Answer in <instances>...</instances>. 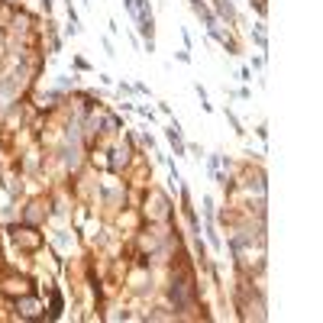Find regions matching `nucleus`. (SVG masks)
<instances>
[{"label":"nucleus","mask_w":323,"mask_h":323,"mask_svg":"<svg viewBox=\"0 0 323 323\" xmlns=\"http://www.w3.org/2000/svg\"><path fill=\"white\" fill-rule=\"evenodd\" d=\"M181 42H185V49H188V52H194V36H191L188 29H181Z\"/></svg>","instance_id":"cd10ccee"},{"label":"nucleus","mask_w":323,"mask_h":323,"mask_svg":"<svg viewBox=\"0 0 323 323\" xmlns=\"http://www.w3.org/2000/svg\"><path fill=\"white\" fill-rule=\"evenodd\" d=\"M165 139H168L171 155H175V159H185V155H188V139H185V133H181V123H178L175 116H171L168 126H165Z\"/></svg>","instance_id":"423d86ee"},{"label":"nucleus","mask_w":323,"mask_h":323,"mask_svg":"<svg viewBox=\"0 0 323 323\" xmlns=\"http://www.w3.org/2000/svg\"><path fill=\"white\" fill-rule=\"evenodd\" d=\"M194 94L200 97V107H204V113H214V104H210V97H207V87L200 84V81L194 84Z\"/></svg>","instance_id":"f8f14e48"},{"label":"nucleus","mask_w":323,"mask_h":323,"mask_svg":"<svg viewBox=\"0 0 323 323\" xmlns=\"http://www.w3.org/2000/svg\"><path fill=\"white\" fill-rule=\"evenodd\" d=\"M204 239H207V246L214 249V252H223V236H220V226L214 223V220H204Z\"/></svg>","instance_id":"6e6552de"},{"label":"nucleus","mask_w":323,"mask_h":323,"mask_svg":"<svg viewBox=\"0 0 323 323\" xmlns=\"http://www.w3.org/2000/svg\"><path fill=\"white\" fill-rule=\"evenodd\" d=\"M249 7L255 10V16H259L262 23L269 20V0H249Z\"/></svg>","instance_id":"2eb2a0df"},{"label":"nucleus","mask_w":323,"mask_h":323,"mask_svg":"<svg viewBox=\"0 0 323 323\" xmlns=\"http://www.w3.org/2000/svg\"><path fill=\"white\" fill-rule=\"evenodd\" d=\"M62 317H65V291L58 285H52L49 288V300L42 304V320L55 323V320H62Z\"/></svg>","instance_id":"39448f33"},{"label":"nucleus","mask_w":323,"mask_h":323,"mask_svg":"<svg viewBox=\"0 0 323 323\" xmlns=\"http://www.w3.org/2000/svg\"><path fill=\"white\" fill-rule=\"evenodd\" d=\"M255 136H259V142L265 146V142H269V123H259V126H255Z\"/></svg>","instance_id":"5701e85b"},{"label":"nucleus","mask_w":323,"mask_h":323,"mask_svg":"<svg viewBox=\"0 0 323 323\" xmlns=\"http://www.w3.org/2000/svg\"><path fill=\"white\" fill-rule=\"evenodd\" d=\"M116 97H120V100L133 97V84H130V81H116Z\"/></svg>","instance_id":"a211bd4d"},{"label":"nucleus","mask_w":323,"mask_h":323,"mask_svg":"<svg viewBox=\"0 0 323 323\" xmlns=\"http://www.w3.org/2000/svg\"><path fill=\"white\" fill-rule=\"evenodd\" d=\"M226 32H230V29H226L223 23H214V26H210V29H207V39H214V42H220V39H223Z\"/></svg>","instance_id":"f3484780"},{"label":"nucleus","mask_w":323,"mask_h":323,"mask_svg":"<svg viewBox=\"0 0 323 323\" xmlns=\"http://www.w3.org/2000/svg\"><path fill=\"white\" fill-rule=\"evenodd\" d=\"M65 36H68V39L81 36V23H65Z\"/></svg>","instance_id":"a878e982"},{"label":"nucleus","mask_w":323,"mask_h":323,"mask_svg":"<svg viewBox=\"0 0 323 323\" xmlns=\"http://www.w3.org/2000/svg\"><path fill=\"white\" fill-rule=\"evenodd\" d=\"M116 107L123 110V113H133V107H136V104H130V100H120V104H116Z\"/></svg>","instance_id":"72a5a7b5"},{"label":"nucleus","mask_w":323,"mask_h":323,"mask_svg":"<svg viewBox=\"0 0 323 323\" xmlns=\"http://www.w3.org/2000/svg\"><path fill=\"white\" fill-rule=\"evenodd\" d=\"M142 52H149V55L155 52V39H142Z\"/></svg>","instance_id":"7c9ffc66"},{"label":"nucleus","mask_w":323,"mask_h":323,"mask_svg":"<svg viewBox=\"0 0 323 323\" xmlns=\"http://www.w3.org/2000/svg\"><path fill=\"white\" fill-rule=\"evenodd\" d=\"M210 10L216 13V20H220L226 29H239V26H242V16H239L233 0H210Z\"/></svg>","instance_id":"7ed1b4c3"},{"label":"nucleus","mask_w":323,"mask_h":323,"mask_svg":"<svg viewBox=\"0 0 323 323\" xmlns=\"http://www.w3.org/2000/svg\"><path fill=\"white\" fill-rule=\"evenodd\" d=\"M249 42H252L259 52H269V26L262 23V20L252 23V29H249Z\"/></svg>","instance_id":"0eeeda50"},{"label":"nucleus","mask_w":323,"mask_h":323,"mask_svg":"<svg viewBox=\"0 0 323 323\" xmlns=\"http://www.w3.org/2000/svg\"><path fill=\"white\" fill-rule=\"evenodd\" d=\"M39 13H42V16L49 20V16L55 13V0H39Z\"/></svg>","instance_id":"aec40b11"},{"label":"nucleus","mask_w":323,"mask_h":323,"mask_svg":"<svg viewBox=\"0 0 323 323\" xmlns=\"http://www.w3.org/2000/svg\"><path fill=\"white\" fill-rule=\"evenodd\" d=\"M188 152H191V159H204V149L197 142H188Z\"/></svg>","instance_id":"c85d7f7f"},{"label":"nucleus","mask_w":323,"mask_h":323,"mask_svg":"<svg viewBox=\"0 0 323 323\" xmlns=\"http://www.w3.org/2000/svg\"><path fill=\"white\" fill-rule=\"evenodd\" d=\"M97 81H100V84H107V87H110V84H113V78H110V75H107V71H100V75H97Z\"/></svg>","instance_id":"473e14b6"},{"label":"nucleus","mask_w":323,"mask_h":323,"mask_svg":"<svg viewBox=\"0 0 323 323\" xmlns=\"http://www.w3.org/2000/svg\"><path fill=\"white\" fill-rule=\"evenodd\" d=\"M175 58H178L181 65H191V62H194V55L188 52V49H181V52H175Z\"/></svg>","instance_id":"bb28decb"},{"label":"nucleus","mask_w":323,"mask_h":323,"mask_svg":"<svg viewBox=\"0 0 323 323\" xmlns=\"http://www.w3.org/2000/svg\"><path fill=\"white\" fill-rule=\"evenodd\" d=\"M16 220L26 223V226H36V230H46V223H49V200H46V194H36V197L23 200Z\"/></svg>","instance_id":"f03ea898"},{"label":"nucleus","mask_w":323,"mask_h":323,"mask_svg":"<svg viewBox=\"0 0 323 323\" xmlns=\"http://www.w3.org/2000/svg\"><path fill=\"white\" fill-rule=\"evenodd\" d=\"M52 87L62 94V97H71V94H75V87H78V75H71V78H68V75H58V78L52 81Z\"/></svg>","instance_id":"9d476101"},{"label":"nucleus","mask_w":323,"mask_h":323,"mask_svg":"<svg viewBox=\"0 0 323 323\" xmlns=\"http://www.w3.org/2000/svg\"><path fill=\"white\" fill-rule=\"evenodd\" d=\"M223 116H226V120H230L233 133H236L239 139H246V123H242V120H239V116H236V110H233V107H223Z\"/></svg>","instance_id":"9b49d317"},{"label":"nucleus","mask_w":323,"mask_h":323,"mask_svg":"<svg viewBox=\"0 0 323 323\" xmlns=\"http://www.w3.org/2000/svg\"><path fill=\"white\" fill-rule=\"evenodd\" d=\"M226 97H233V100H252V91H249V87H233V91H226Z\"/></svg>","instance_id":"6ab92c4d"},{"label":"nucleus","mask_w":323,"mask_h":323,"mask_svg":"<svg viewBox=\"0 0 323 323\" xmlns=\"http://www.w3.org/2000/svg\"><path fill=\"white\" fill-rule=\"evenodd\" d=\"M0 178H3V155H0Z\"/></svg>","instance_id":"f704fd0d"},{"label":"nucleus","mask_w":323,"mask_h":323,"mask_svg":"<svg viewBox=\"0 0 323 323\" xmlns=\"http://www.w3.org/2000/svg\"><path fill=\"white\" fill-rule=\"evenodd\" d=\"M220 46H223V52L230 55V58H236V55H242V39L236 36V29H230L223 39H220Z\"/></svg>","instance_id":"1a4fd4ad"},{"label":"nucleus","mask_w":323,"mask_h":323,"mask_svg":"<svg viewBox=\"0 0 323 323\" xmlns=\"http://www.w3.org/2000/svg\"><path fill=\"white\" fill-rule=\"evenodd\" d=\"M81 3H84V7H87V3H91V0H81Z\"/></svg>","instance_id":"e433bc0d"},{"label":"nucleus","mask_w":323,"mask_h":323,"mask_svg":"<svg viewBox=\"0 0 323 323\" xmlns=\"http://www.w3.org/2000/svg\"><path fill=\"white\" fill-rule=\"evenodd\" d=\"M0 65H3V49H0Z\"/></svg>","instance_id":"c9c22d12"},{"label":"nucleus","mask_w":323,"mask_h":323,"mask_svg":"<svg viewBox=\"0 0 323 323\" xmlns=\"http://www.w3.org/2000/svg\"><path fill=\"white\" fill-rule=\"evenodd\" d=\"M100 46H104V52H107L110 58L116 55V46H113V39H110V36H104V39H100Z\"/></svg>","instance_id":"b1692460"},{"label":"nucleus","mask_w":323,"mask_h":323,"mask_svg":"<svg viewBox=\"0 0 323 323\" xmlns=\"http://www.w3.org/2000/svg\"><path fill=\"white\" fill-rule=\"evenodd\" d=\"M133 94H136V97H149L152 91H149V84H146V81H133Z\"/></svg>","instance_id":"412c9836"},{"label":"nucleus","mask_w":323,"mask_h":323,"mask_svg":"<svg viewBox=\"0 0 323 323\" xmlns=\"http://www.w3.org/2000/svg\"><path fill=\"white\" fill-rule=\"evenodd\" d=\"M236 78L242 81V84H249V81H252V71H249V65H239V68H236Z\"/></svg>","instance_id":"4be33fe9"},{"label":"nucleus","mask_w":323,"mask_h":323,"mask_svg":"<svg viewBox=\"0 0 323 323\" xmlns=\"http://www.w3.org/2000/svg\"><path fill=\"white\" fill-rule=\"evenodd\" d=\"M100 123H104V139H120L123 136V130H126V120H123V113H116L113 107H100Z\"/></svg>","instance_id":"20e7f679"},{"label":"nucleus","mask_w":323,"mask_h":323,"mask_svg":"<svg viewBox=\"0 0 323 323\" xmlns=\"http://www.w3.org/2000/svg\"><path fill=\"white\" fill-rule=\"evenodd\" d=\"M3 233H7V239L13 242L16 249L23 255H39L42 249H46V233L42 230H36V226H26V223H20V220H13V223H7L3 226Z\"/></svg>","instance_id":"f257e3e1"},{"label":"nucleus","mask_w":323,"mask_h":323,"mask_svg":"<svg viewBox=\"0 0 323 323\" xmlns=\"http://www.w3.org/2000/svg\"><path fill=\"white\" fill-rule=\"evenodd\" d=\"M188 7H191V10H194V13H197V10H200V7H207V0H188Z\"/></svg>","instance_id":"2f4dec72"},{"label":"nucleus","mask_w":323,"mask_h":323,"mask_svg":"<svg viewBox=\"0 0 323 323\" xmlns=\"http://www.w3.org/2000/svg\"><path fill=\"white\" fill-rule=\"evenodd\" d=\"M133 110H136V113L142 116V120H149V123H155V120H159V113H155V110L149 107V104H136Z\"/></svg>","instance_id":"dca6fc26"},{"label":"nucleus","mask_w":323,"mask_h":323,"mask_svg":"<svg viewBox=\"0 0 323 323\" xmlns=\"http://www.w3.org/2000/svg\"><path fill=\"white\" fill-rule=\"evenodd\" d=\"M155 113H162V116H168V120H171V104H165V100H159V110H155Z\"/></svg>","instance_id":"c756f323"},{"label":"nucleus","mask_w":323,"mask_h":323,"mask_svg":"<svg viewBox=\"0 0 323 323\" xmlns=\"http://www.w3.org/2000/svg\"><path fill=\"white\" fill-rule=\"evenodd\" d=\"M71 68H75L78 75H91V71H94V65L87 62L84 55H75V58H71Z\"/></svg>","instance_id":"ddd939ff"},{"label":"nucleus","mask_w":323,"mask_h":323,"mask_svg":"<svg viewBox=\"0 0 323 323\" xmlns=\"http://www.w3.org/2000/svg\"><path fill=\"white\" fill-rule=\"evenodd\" d=\"M265 58H269L265 52H262V55H255V58H252V65H249V71H262V68H265Z\"/></svg>","instance_id":"393cba45"},{"label":"nucleus","mask_w":323,"mask_h":323,"mask_svg":"<svg viewBox=\"0 0 323 323\" xmlns=\"http://www.w3.org/2000/svg\"><path fill=\"white\" fill-rule=\"evenodd\" d=\"M204 162H207V171H210V178L216 181V175H220V152H210V155H204Z\"/></svg>","instance_id":"4468645a"}]
</instances>
